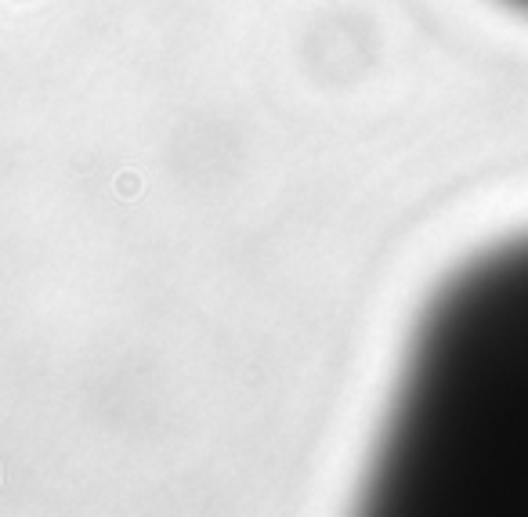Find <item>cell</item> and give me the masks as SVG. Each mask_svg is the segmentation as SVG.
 I'll return each instance as SVG.
<instances>
[{"label": "cell", "instance_id": "1", "mask_svg": "<svg viewBox=\"0 0 528 517\" xmlns=\"http://www.w3.org/2000/svg\"><path fill=\"white\" fill-rule=\"evenodd\" d=\"M376 503L528 517V235L478 257L431 304L376 467Z\"/></svg>", "mask_w": 528, "mask_h": 517}, {"label": "cell", "instance_id": "2", "mask_svg": "<svg viewBox=\"0 0 528 517\" xmlns=\"http://www.w3.org/2000/svg\"><path fill=\"white\" fill-rule=\"evenodd\" d=\"M511 4H518V8H525V11H528V0H511Z\"/></svg>", "mask_w": 528, "mask_h": 517}]
</instances>
